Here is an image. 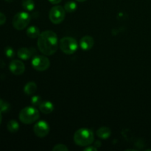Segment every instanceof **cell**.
I'll list each match as a JSON object with an SVG mask.
<instances>
[{
    "mask_svg": "<svg viewBox=\"0 0 151 151\" xmlns=\"http://www.w3.org/2000/svg\"><path fill=\"white\" fill-rule=\"evenodd\" d=\"M38 50L45 55L55 54L58 48V36L53 31H44L38 38Z\"/></svg>",
    "mask_w": 151,
    "mask_h": 151,
    "instance_id": "1",
    "label": "cell"
},
{
    "mask_svg": "<svg viewBox=\"0 0 151 151\" xmlns=\"http://www.w3.org/2000/svg\"><path fill=\"white\" fill-rule=\"evenodd\" d=\"M94 136L92 131L88 128H83L78 130L74 135V142L81 147H87L94 142Z\"/></svg>",
    "mask_w": 151,
    "mask_h": 151,
    "instance_id": "2",
    "label": "cell"
},
{
    "mask_svg": "<svg viewBox=\"0 0 151 151\" xmlns=\"http://www.w3.org/2000/svg\"><path fill=\"white\" fill-rule=\"evenodd\" d=\"M39 118V111L34 107H26L19 113V119L24 124H32Z\"/></svg>",
    "mask_w": 151,
    "mask_h": 151,
    "instance_id": "3",
    "label": "cell"
},
{
    "mask_svg": "<svg viewBox=\"0 0 151 151\" xmlns=\"http://www.w3.org/2000/svg\"><path fill=\"white\" fill-rule=\"evenodd\" d=\"M60 50L66 55L74 54L78 48V42L72 37H63L59 41Z\"/></svg>",
    "mask_w": 151,
    "mask_h": 151,
    "instance_id": "4",
    "label": "cell"
},
{
    "mask_svg": "<svg viewBox=\"0 0 151 151\" xmlns=\"http://www.w3.org/2000/svg\"><path fill=\"white\" fill-rule=\"evenodd\" d=\"M30 22V16L26 12H20L14 16L13 19V27L18 30H22L28 26Z\"/></svg>",
    "mask_w": 151,
    "mask_h": 151,
    "instance_id": "5",
    "label": "cell"
},
{
    "mask_svg": "<svg viewBox=\"0 0 151 151\" xmlns=\"http://www.w3.org/2000/svg\"><path fill=\"white\" fill-rule=\"evenodd\" d=\"M49 17L53 24H60L65 19L64 8L60 5L54 6L50 10Z\"/></svg>",
    "mask_w": 151,
    "mask_h": 151,
    "instance_id": "6",
    "label": "cell"
},
{
    "mask_svg": "<svg viewBox=\"0 0 151 151\" xmlns=\"http://www.w3.org/2000/svg\"><path fill=\"white\" fill-rule=\"evenodd\" d=\"M32 65L35 70L43 72L49 69L50 66V61L48 58L45 56L37 55L32 58Z\"/></svg>",
    "mask_w": 151,
    "mask_h": 151,
    "instance_id": "7",
    "label": "cell"
},
{
    "mask_svg": "<svg viewBox=\"0 0 151 151\" xmlns=\"http://www.w3.org/2000/svg\"><path fill=\"white\" fill-rule=\"evenodd\" d=\"M33 132L38 137H45L50 132V126L47 122L41 120L37 122L33 127Z\"/></svg>",
    "mask_w": 151,
    "mask_h": 151,
    "instance_id": "8",
    "label": "cell"
},
{
    "mask_svg": "<svg viewBox=\"0 0 151 151\" xmlns=\"http://www.w3.org/2000/svg\"><path fill=\"white\" fill-rule=\"evenodd\" d=\"M9 69L13 75H20L24 72L25 66L21 60H13L10 62Z\"/></svg>",
    "mask_w": 151,
    "mask_h": 151,
    "instance_id": "9",
    "label": "cell"
},
{
    "mask_svg": "<svg viewBox=\"0 0 151 151\" xmlns=\"http://www.w3.org/2000/svg\"><path fill=\"white\" fill-rule=\"evenodd\" d=\"M94 44V38L89 35H86L83 37L80 41V46L81 48L84 51H88L93 47Z\"/></svg>",
    "mask_w": 151,
    "mask_h": 151,
    "instance_id": "10",
    "label": "cell"
},
{
    "mask_svg": "<svg viewBox=\"0 0 151 151\" xmlns=\"http://www.w3.org/2000/svg\"><path fill=\"white\" fill-rule=\"evenodd\" d=\"M38 108H39L40 111L42 112L43 114H49L52 113L54 110V106L50 101L42 102L38 106Z\"/></svg>",
    "mask_w": 151,
    "mask_h": 151,
    "instance_id": "11",
    "label": "cell"
},
{
    "mask_svg": "<svg viewBox=\"0 0 151 151\" xmlns=\"http://www.w3.org/2000/svg\"><path fill=\"white\" fill-rule=\"evenodd\" d=\"M111 134V131L108 127H101L97 131V135L102 139H106Z\"/></svg>",
    "mask_w": 151,
    "mask_h": 151,
    "instance_id": "12",
    "label": "cell"
},
{
    "mask_svg": "<svg viewBox=\"0 0 151 151\" xmlns=\"http://www.w3.org/2000/svg\"><path fill=\"white\" fill-rule=\"evenodd\" d=\"M17 55L18 57L19 58L22 59V60H28L32 56V52H31V51L29 49L22 47V48H20L18 50Z\"/></svg>",
    "mask_w": 151,
    "mask_h": 151,
    "instance_id": "13",
    "label": "cell"
},
{
    "mask_svg": "<svg viewBox=\"0 0 151 151\" xmlns=\"http://www.w3.org/2000/svg\"><path fill=\"white\" fill-rule=\"evenodd\" d=\"M40 34L41 33H40L39 29L36 26H31L28 27L27 29V36L29 38H32V39L38 38Z\"/></svg>",
    "mask_w": 151,
    "mask_h": 151,
    "instance_id": "14",
    "label": "cell"
},
{
    "mask_svg": "<svg viewBox=\"0 0 151 151\" xmlns=\"http://www.w3.org/2000/svg\"><path fill=\"white\" fill-rule=\"evenodd\" d=\"M37 85L35 82H29L25 85L24 91L27 95H32L36 91Z\"/></svg>",
    "mask_w": 151,
    "mask_h": 151,
    "instance_id": "15",
    "label": "cell"
},
{
    "mask_svg": "<svg viewBox=\"0 0 151 151\" xmlns=\"http://www.w3.org/2000/svg\"><path fill=\"white\" fill-rule=\"evenodd\" d=\"M7 128L10 133H16L19 129V124L16 120H10L7 125Z\"/></svg>",
    "mask_w": 151,
    "mask_h": 151,
    "instance_id": "16",
    "label": "cell"
},
{
    "mask_svg": "<svg viewBox=\"0 0 151 151\" xmlns=\"http://www.w3.org/2000/svg\"><path fill=\"white\" fill-rule=\"evenodd\" d=\"M22 7L27 11H32L35 8V2L33 0H22Z\"/></svg>",
    "mask_w": 151,
    "mask_h": 151,
    "instance_id": "17",
    "label": "cell"
},
{
    "mask_svg": "<svg viewBox=\"0 0 151 151\" xmlns=\"http://www.w3.org/2000/svg\"><path fill=\"white\" fill-rule=\"evenodd\" d=\"M77 4L75 1H69L65 4L64 5V10L65 11L68 12V13H72V12L75 11L77 10Z\"/></svg>",
    "mask_w": 151,
    "mask_h": 151,
    "instance_id": "18",
    "label": "cell"
},
{
    "mask_svg": "<svg viewBox=\"0 0 151 151\" xmlns=\"http://www.w3.org/2000/svg\"><path fill=\"white\" fill-rule=\"evenodd\" d=\"M10 109V103H7L5 100L0 99V111L1 112H7Z\"/></svg>",
    "mask_w": 151,
    "mask_h": 151,
    "instance_id": "19",
    "label": "cell"
},
{
    "mask_svg": "<svg viewBox=\"0 0 151 151\" xmlns=\"http://www.w3.org/2000/svg\"><path fill=\"white\" fill-rule=\"evenodd\" d=\"M41 103L42 101H41V97L40 96H33L31 99V103L33 106H39Z\"/></svg>",
    "mask_w": 151,
    "mask_h": 151,
    "instance_id": "20",
    "label": "cell"
},
{
    "mask_svg": "<svg viewBox=\"0 0 151 151\" xmlns=\"http://www.w3.org/2000/svg\"><path fill=\"white\" fill-rule=\"evenodd\" d=\"M4 53H5V55L7 56L8 58H12L15 56V52L13 50V49L10 47H7L4 50Z\"/></svg>",
    "mask_w": 151,
    "mask_h": 151,
    "instance_id": "21",
    "label": "cell"
},
{
    "mask_svg": "<svg viewBox=\"0 0 151 151\" xmlns=\"http://www.w3.org/2000/svg\"><path fill=\"white\" fill-rule=\"evenodd\" d=\"M53 151H68L69 149L65 145L63 144H58L55 145V147L52 148Z\"/></svg>",
    "mask_w": 151,
    "mask_h": 151,
    "instance_id": "22",
    "label": "cell"
},
{
    "mask_svg": "<svg viewBox=\"0 0 151 151\" xmlns=\"http://www.w3.org/2000/svg\"><path fill=\"white\" fill-rule=\"evenodd\" d=\"M6 22V16L4 13H0V26L4 24Z\"/></svg>",
    "mask_w": 151,
    "mask_h": 151,
    "instance_id": "23",
    "label": "cell"
},
{
    "mask_svg": "<svg viewBox=\"0 0 151 151\" xmlns=\"http://www.w3.org/2000/svg\"><path fill=\"white\" fill-rule=\"evenodd\" d=\"M85 151H94V150H97V147H94V146H88V147H86V148H85Z\"/></svg>",
    "mask_w": 151,
    "mask_h": 151,
    "instance_id": "24",
    "label": "cell"
},
{
    "mask_svg": "<svg viewBox=\"0 0 151 151\" xmlns=\"http://www.w3.org/2000/svg\"><path fill=\"white\" fill-rule=\"evenodd\" d=\"M61 1H62V0H49V1H50V3H52V4H59V3H60Z\"/></svg>",
    "mask_w": 151,
    "mask_h": 151,
    "instance_id": "25",
    "label": "cell"
},
{
    "mask_svg": "<svg viewBox=\"0 0 151 151\" xmlns=\"http://www.w3.org/2000/svg\"><path fill=\"white\" fill-rule=\"evenodd\" d=\"M1 120H2V116H1V112L0 111V125H1Z\"/></svg>",
    "mask_w": 151,
    "mask_h": 151,
    "instance_id": "26",
    "label": "cell"
},
{
    "mask_svg": "<svg viewBox=\"0 0 151 151\" xmlns=\"http://www.w3.org/2000/svg\"><path fill=\"white\" fill-rule=\"evenodd\" d=\"M76 1H79V2H83V1H86V0H76Z\"/></svg>",
    "mask_w": 151,
    "mask_h": 151,
    "instance_id": "27",
    "label": "cell"
},
{
    "mask_svg": "<svg viewBox=\"0 0 151 151\" xmlns=\"http://www.w3.org/2000/svg\"><path fill=\"white\" fill-rule=\"evenodd\" d=\"M6 1H7V2H13V1H14V0H5Z\"/></svg>",
    "mask_w": 151,
    "mask_h": 151,
    "instance_id": "28",
    "label": "cell"
}]
</instances>
